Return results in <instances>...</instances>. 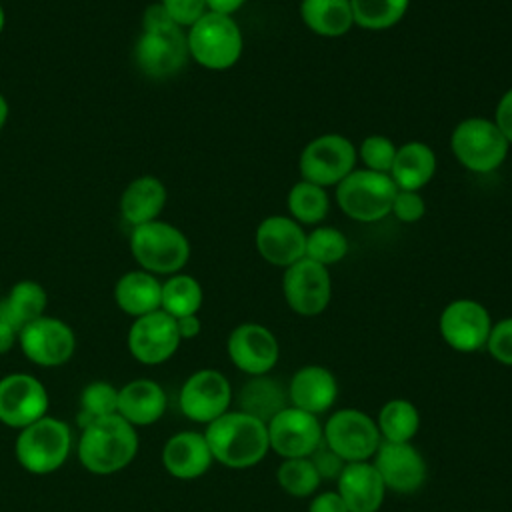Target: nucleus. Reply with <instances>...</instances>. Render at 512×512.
Instances as JSON below:
<instances>
[{
	"mask_svg": "<svg viewBox=\"0 0 512 512\" xmlns=\"http://www.w3.org/2000/svg\"><path fill=\"white\" fill-rule=\"evenodd\" d=\"M4 26H6V12H4V6L0 4V34L4 32Z\"/></svg>",
	"mask_w": 512,
	"mask_h": 512,
	"instance_id": "3c124183",
	"label": "nucleus"
},
{
	"mask_svg": "<svg viewBox=\"0 0 512 512\" xmlns=\"http://www.w3.org/2000/svg\"><path fill=\"white\" fill-rule=\"evenodd\" d=\"M8 114H10V106H8V100L4 94H0V130L6 126L8 122Z\"/></svg>",
	"mask_w": 512,
	"mask_h": 512,
	"instance_id": "8fccbe9b",
	"label": "nucleus"
},
{
	"mask_svg": "<svg viewBox=\"0 0 512 512\" xmlns=\"http://www.w3.org/2000/svg\"><path fill=\"white\" fill-rule=\"evenodd\" d=\"M358 150L344 134L328 132L312 138L300 152L298 168L302 180L322 188L338 186L352 170H356Z\"/></svg>",
	"mask_w": 512,
	"mask_h": 512,
	"instance_id": "6e6552de",
	"label": "nucleus"
},
{
	"mask_svg": "<svg viewBox=\"0 0 512 512\" xmlns=\"http://www.w3.org/2000/svg\"><path fill=\"white\" fill-rule=\"evenodd\" d=\"M128 244L136 264L154 276L178 274L190 260L186 234L160 218L130 228Z\"/></svg>",
	"mask_w": 512,
	"mask_h": 512,
	"instance_id": "7ed1b4c3",
	"label": "nucleus"
},
{
	"mask_svg": "<svg viewBox=\"0 0 512 512\" xmlns=\"http://www.w3.org/2000/svg\"><path fill=\"white\" fill-rule=\"evenodd\" d=\"M492 324V316L484 304L472 298H458L442 310L438 330L452 350L472 354L486 348Z\"/></svg>",
	"mask_w": 512,
	"mask_h": 512,
	"instance_id": "f8f14e48",
	"label": "nucleus"
},
{
	"mask_svg": "<svg viewBox=\"0 0 512 512\" xmlns=\"http://www.w3.org/2000/svg\"><path fill=\"white\" fill-rule=\"evenodd\" d=\"M356 150H358V158L362 160L366 170L390 174L398 146L388 136L370 134L360 142V148H356Z\"/></svg>",
	"mask_w": 512,
	"mask_h": 512,
	"instance_id": "4c0bfd02",
	"label": "nucleus"
},
{
	"mask_svg": "<svg viewBox=\"0 0 512 512\" xmlns=\"http://www.w3.org/2000/svg\"><path fill=\"white\" fill-rule=\"evenodd\" d=\"M168 22H172V20L160 2L150 4L142 14V28H154V26H162Z\"/></svg>",
	"mask_w": 512,
	"mask_h": 512,
	"instance_id": "49530a36",
	"label": "nucleus"
},
{
	"mask_svg": "<svg viewBox=\"0 0 512 512\" xmlns=\"http://www.w3.org/2000/svg\"><path fill=\"white\" fill-rule=\"evenodd\" d=\"M286 206H288L290 218L296 220L300 226L302 224L316 226L328 216L330 198L326 188L312 184L308 180H300L288 190Z\"/></svg>",
	"mask_w": 512,
	"mask_h": 512,
	"instance_id": "473e14b6",
	"label": "nucleus"
},
{
	"mask_svg": "<svg viewBox=\"0 0 512 512\" xmlns=\"http://www.w3.org/2000/svg\"><path fill=\"white\" fill-rule=\"evenodd\" d=\"M390 214H394L396 220L404 222V224H414L418 220L424 218L426 214V202L420 196V192H412V190H398L392 202V210Z\"/></svg>",
	"mask_w": 512,
	"mask_h": 512,
	"instance_id": "ea45409f",
	"label": "nucleus"
},
{
	"mask_svg": "<svg viewBox=\"0 0 512 512\" xmlns=\"http://www.w3.org/2000/svg\"><path fill=\"white\" fill-rule=\"evenodd\" d=\"M18 346L32 364L56 368L72 358L76 336L64 320L44 314L20 328Z\"/></svg>",
	"mask_w": 512,
	"mask_h": 512,
	"instance_id": "ddd939ff",
	"label": "nucleus"
},
{
	"mask_svg": "<svg viewBox=\"0 0 512 512\" xmlns=\"http://www.w3.org/2000/svg\"><path fill=\"white\" fill-rule=\"evenodd\" d=\"M166 200L168 192L160 178L150 174L138 176L122 190L120 216L130 228L158 220Z\"/></svg>",
	"mask_w": 512,
	"mask_h": 512,
	"instance_id": "393cba45",
	"label": "nucleus"
},
{
	"mask_svg": "<svg viewBox=\"0 0 512 512\" xmlns=\"http://www.w3.org/2000/svg\"><path fill=\"white\" fill-rule=\"evenodd\" d=\"M70 450V426L48 414L22 428L14 442L16 460L30 474L56 472L68 460Z\"/></svg>",
	"mask_w": 512,
	"mask_h": 512,
	"instance_id": "39448f33",
	"label": "nucleus"
},
{
	"mask_svg": "<svg viewBox=\"0 0 512 512\" xmlns=\"http://www.w3.org/2000/svg\"><path fill=\"white\" fill-rule=\"evenodd\" d=\"M396 192L390 174L356 168L336 186V202L350 220L370 224L390 214Z\"/></svg>",
	"mask_w": 512,
	"mask_h": 512,
	"instance_id": "0eeeda50",
	"label": "nucleus"
},
{
	"mask_svg": "<svg viewBox=\"0 0 512 512\" xmlns=\"http://www.w3.org/2000/svg\"><path fill=\"white\" fill-rule=\"evenodd\" d=\"M190 58L206 70L232 68L244 50L242 30L232 16L206 12L186 28Z\"/></svg>",
	"mask_w": 512,
	"mask_h": 512,
	"instance_id": "20e7f679",
	"label": "nucleus"
},
{
	"mask_svg": "<svg viewBox=\"0 0 512 512\" xmlns=\"http://www.w3.org/2000/svg\"><path fill=\"white\" fill-rule=\"evenodd\" d=\"M286 392L290 406L318 416L334 406L338 398V382L326 366L308 364L292 374Z\"/></svg>",
	"mask_w": 512,
	"mask_h": 512,
	"instance_id": "412c9836",
	"label": "nucleus"
},
{
	"mask_svg": "<svg viewBox=\"0 0 512 512\" xmlns=\"http://www.w3.org/2000/svg\"><path fill=\"white\" fill-rule=\"evenodd\" d=\"M244 4L246 0H206L208 12H216L224 16H234Z\"/></svg>",
	"mask_w": 512,
	"mask_h": 512,
	"instance_id": "09e8293b",
	"label": "nucleus"
},
{
	"mask_svg": "<svg viewBox=\"0 0 512 512\" xmlns=\"http://www.w3.org/2000/svg\"><path fill=\"white\" fill-rule=\"evenodd\" d=\"M270 450L286 458H310L322 444V424L318 416L294 406L282 408L268 422Z\"/></svg>",
	"mask_w": 512,
	"mask_h": 512,
	"instance_id": "2eb2a0df",
	"label": "nucleus"
},
{
	"mask_svg": "<svg viewBox=\"0 0 512 512\" xmlns=\"http://www.w3.org/2000/svg\"><path fill=\"white\" fill-rule=\"evenodd\" d=\"M436 172V154L434 150L418 140L398 146L390 178L398 190L420 192Z\"/></svg>",
	"mask_w": 512,
	"mask_h": 512,
	"instance_id": "bb28decb",
	"label": "nucleus"
},
{
	"mask_svg": "<svg viewBox=\"0 0 512 512\" xmlns=\"http://www.w3.org/2000/svg\"><path fill=\"white\" fill-rule=\"evenodd\" d=\"M486 348L496 362L512 366V316L492 324Z\"/></svg>",
	"mask_w": 512,
	"mask_h": 512,
	"instance_id": "58836bf2",
	"label": "nucleus"
},
{
	"mask_svg": "<svg viewBox=\"0 0 512 512\" xmlns=\"http://www.w3.org/2000/svg\"><path fill=\"white\" fill-rule=\"evenodd\" d=\"M114 300L118 308L132 318L156 312L160 310L162 282L142 268L124 272L114 284Z\"/></svg>",
	"mask_w": 512,
	"mask_h": 512,
	"instance_id": "a878e982",
	"label": "nucleus"
},
{
	"mask_svg": "<svg viewBox=\"0 0 512 512\" xmlns=\"http://www.w3.org/2000/svg\"><path fill=\"white\" fill-rule=\"evenodd\" d=\"M348 254V238L334 226H316L306 232V258L330 266L340 262Z\"/></svg>",
	"mask_w": 512,
	"mask_h": 512,
	"instance_id": "e433bc0d",
	"label": "nucleus"
},
{
	"mask_svg": "<svg viewBox=\"0 0 512 512\" xmlns=\"http://www.w3.org/2000/svg\"><path fill=\"white\" fill-rule=\"evenodd\" d=\"M18 328L0 312V356L8 354L18 344Z\"/></svg>",
	"mask_w": 512,
	"mask_h": 512,
	"instance_id": "a18cd8bd",
	"label": "nucleus"
},
{
	"mask_svg": "<svg viewBox=\"0 0 512 512\" xmlns=\"http://www.w3.org/2000/svg\"><path fill=\"white\" fill-rule=\"evenodd\" d=\"M300 18L304 26L324 38H338L354 26L350 0H302Z\"/></svg>",
	"mask_w": 512,
	"mask_h": 512,
	"instance_id": "cd10ccee",
	"label": "nucleus"
},
{
	"mask_svg": "<svg viewBox=\"0 0 512 512\" xmlns=\"http://www.w3.org/2000/svg\"><path fill=\"white\" fill-rule=\"evenodd\" d=\"M450 150L466 170L488 174L504 164L510 144L494 120L472 116L458 122L452 130Z\"/></svg>",
	"mask_w": 512,
	"mask_h": 512,
	"instance_id": "423d86ee",
	"label": "nucleus"
},
{
	"mask_svg": "<svg viewBox=\"0 0 512 512\" xmlns=\"http://www.w3.org/2000/svg\"><path fill=\"white\" fill-rule=\"evenodd\" d=\"M204 300V292L200 282L184 272L172 274L162 282V300L160 310L170 314L172 318H182L190 314H198Z\"/></svg>",
	"mask_w": 512,
	"mask_h": 512,
	"instance_id": "2f4dec72",
	"label": "nucleus"
},
{
	"mask_svg": "<svg viewBox=\"0 0 512 512\" xmlns=\"http://www.w3.org/2000/svg\"><path fill=\"white\" fill-rule=\"evenodd\" d=\"M226 352L240 372L264 376L278 364L280 344L274 332L264 324L244 322L228 334Z\"/></svg>",
	"mask_w": 512,
	"mask_h": 512,
	"instance_id": "a211bd4d",
	"label": "nucleus"
},
{
	"mask_svg": "<svg viewBox=\"0 0 512 512\" xmlns=\"http://www.w3.org/2000/svg\"><path fill=\"white\" fill-rule=\"evenodd\" d=\"M176 328H178V334H180L182 340H192L200 334L202 322H200L198 314H190V316L176 318Z\"/></svg>",
	"mask_w": 512,
	"mask_h": 512,
	"instance_id": "de8ad7c7",
	"label": "nucleus"
},
{
	"mask_svg": "<svg viewBox=\"0 0 512 512\" xmlns=\"http://www.w3.org/2000/svg\"><path fill=\"white\" fill-rule=\"evenodd\" d=\"M376 426L384 442H412L420 430V412L410 400L394 398L380 408Z\"/></svg>",
	"mask_w": 512,
	"mask_h": 512,
	"instance_id": "7c9ffc66",
	"label": "nucleus"
},
{
	"mask_svg": "<svg viewBox=\"0 0 512 512\" xmlns=\"http://www.w3.org/2000/svg\"><path fill=\"white\" fill-rule=\"evenodd\" d=\"M288 406V392L286 388L270 378L264 376H250L248 382L238 392V410L268 422L274 414H278L282 408Z\"/></svg>",
	"mask_w": 512,
	"mask_h": 512,
	"instance_id": "c85d7f7f",
	"label": "nucleus"
},
{
	"mask_svg": "<svg viewBox=\"0 0 512 512\" xmlns=\"http://www.w3.org/2000/svg\"><path fill=\"white\" fill-rule=\"evenodd\" d=\"M50 398L44 384L26 372L0 378V422L22 430L48 414Z\"/></svg>",
	"mask_w": 512,
	"mask_h": 512,
	"instance_id": "dca6fc26",
	"label": "nucleus"
},
{
	"mask_svg": "<svg viewBox=\"0 0 512 512\" xmlns=\"http://www.w3.org/2000/svg\"><path fill=\"white\" fill-rule=\"evenodd\" d=\"M214 458L204 432L182 430L170 436L162 448V464L166 472L178 480H194L204 476Z\"/></svg>",
	"mask_w": 512,
	"mask_h": 512,
	"instance_id": "5701e85b",
	"label": "nucleus"
},
{
	"mask_svg": "<svg viewBox=\"0 0 512 512\" xmlns=\"http://www.w3.org/2000/svg\"><path fill=\"white\" fill-rule=\"evenodd\" d=\"M178 404L188 420L208 426L230 410L232 386L222 372L202 368L184 380Z\"/></svg>",
	"mask_w": 512,
	"mask_h": 512,
	"instance_id": "4468645a",
	"label": "nucleus"
},
{
	"mask_svg": "<svg viewBox=\"0 0 512 512\" xmlns=\"http://www.w3.org/2000/svg\"><path fill=\"white\" fill-rule=\"evenodd\" d=\"M186 32L174 22L142 28L134 46V60L140 72L154 80L176 76L188 62Z\"/></svg>",
	"mask_w": 512,
	"mask_h": 512,
	"instance_id": "1a4fd4ad",
	"label": "nucleus"
},
{
	"mask_svg": "<svg viewBox=\"0 0 512 512\" xmlns=\"http://www.w3.org/2000/svg\"><path fill=\"white\" fill-rule=\"evenodd\" d=\"M118 410V388L106 380H94L84 386L80 392V410H78V426H86L96 418H104L116 414Z\"/></svg>",
	"mask_w": 512,
	"mask_h": 512,
	"instance_id": "c9c22d12",
	"label": "nucleus"
},
{
	"mask_svg": "<svg viewBox=\"0 0 512 512\" xmlns=\"http://www.w3.org/2000/svg\"><path fill=\"white\" fill-rule=\"evenodd\" d=\"M322 438L344 462L372 460L382 442L376 420L358 408H342L330 414L322 426Z\"/></svg>",
	"mask_w": 512,
	"mask_h": 512,
	"instance_id": "9d476101",
	"label": "nucleus"
},
{
	"mask_svg": "<svg viewBox=\"0 0 512 512\" xmlns=\"http://www.w3.org/2000/svg\"><path fill=\"white\" fill-rule=\"evenodd\" d=\"M160 4L168 12L170 20L184 30L208 12L206 0H160Z\"/></svg>",
	"mask_w": 512,
	"mask_h": 512,
	"instance_id": "a19ab883",
	"label": "nucleus"
},
{
	"mask_svg": "<svg viewBox=\"0 0 512 512\" xmlns=\"http://www.w3.org/2000/svg\"><path fill=\"white\" fill-rule=\"evenodd\" d=\"M372 464L378 470L386 490L396 494L418 492L428 476L426 460L412 442H380Z\"/></svg>",
	"mask_w": 512,
	"mask_h": 512,
	"instance_id": "6ab92c4d",
	"label": "nucleus"
},
{
	"mask_svg": "<svg viewBox=\"0 0 512 512\" xmlns=\"http://www.w3.org/2000/svg\"><path fill=\"white\" fill-rule=\"evenodd\" d=\"M354 26L380 32L396 26L408 12L410 0H350Z\"/></svg>",
	"mask_w": 512,
	"mask_h": 512,
	"instance_id": "72a5a7b5",
	"label": "nucleus"
},
{
	"mask_svg": "<svg viewBox=\"0 0 512 512\" xmlns=\"http://www.w3.org/2000/svg\"><path fill=\"white\" fill-rule=\"evenodd\" d=\"M310 460L314 462V466H316V470H318V474H320V478L324 480V478H338V474L342 472V468H344V460L338 456V454H334L326 444H324V440H322V444L318 446V450L310 456Z\"/></svg>",
	"mask_w": 512,
	"mask_h": 512,
	"instance_id": "79ce46f5",
	"label": "nucleus"
},
{
	"mask_svg": "<svg viewBox=\"0 0 512 512\" xmlns=\"http://www.w3.org/2000/svg\"><path fill=\"white\" fill-rule=\"evenodd\" d=\"M336 492L348 512H378L388 490L372 460H364L344 464L336 478Z\"/></svg>",
	"mask_w": 512,
	"mask_h": 512,
	"instance_id": "4be33fe9",
	"label": "nucleus"
},
{
	"mask_svg": "<svg viewBox=\"0 0 512 512\" xmlns=\"http://www.w3.org/2000/svg\"><path fill=\"white\" fill-rule=\"evenodd\" d=\"M256 250L272 266L288 268L306 254V232L290 216L272 214L256 228Z\"/></svg>",
	"mask_w": 512,
	"mask_h": 512,
	"instance_id": "aec40b11",
	"label": "nucleus"
},
{
	"mask_svg": "<svg viewBox=\"0 0 512 512\" xmlns=\"http://www.w3.org/2000/svg\"><path fill=\"white\" fill-rule=\"evenodd\" d=\"M276 480L280 488L294 496V498H306L312 496L322 478L310 458H286L276 470Z\"/></svg>",
	"mask_w": 512,
	"mask_h": 512,
	"instance_id": "f704fd0d",
	"label": "nucleus"
},
{
	"mask_svg": "<svg viewBox=\"0 0 512 512\" xmlns=\"http://www.w3.org/2000/svg\"><path fill=\"white\" fill-rule=\"evenodd\" d=\"M166 392L152 378H136L118 388V410L128 424L150 426L156 424L166 412Z\"/></svg>",
	"mask_w": 512,
	"mask_h": 512,
	"instance_id": "b1692460",
	"label": "nucleus"
},
{
	"mask_svg": "<svg viewBox=\"0 0 512 512\" xmlns=\"http://www.w3.org/2000/svg\"><path fill=\"white\" fill-rule=\"evenodd\" d=\"M282 294L288 308L300 316L322 314L332 300V278L326 266L300 258L284 268Z\"/></svg>",
	"mask_w": 512,
	"mask_h": 512,
	"instance_id": "9b49d317",
	"label": "nucleus"
},
{
	"mask_svg": "<svg viewBox=\"0 0 512 512\" xmlns=\"http://www.w3.org/2000/svg\"><path fill=\"white\" fill-rule=\"evenodd\" d=\"M204 438L212 458L232 470L252 468L270 452L266 422L242 410H228L210 422Z\"/></svg>",
	"mask_w": 512,
	"mask_h": 512,
	"instance_id": "f257e3e1",
	"label": "nucleus"
},
{
	"mask_svg": "<svg viewBox=\"0 0 512 512\" xmlns=\"http://www.w3.org/2000/svg\"><path fill=\"white\" fill-rule=\"evenodd\" d=\"M492 120L496 122V126L500 128V132L504 134L508 144L512 146V88H508L502 94V98L498 100Z\"/></svg>",
	"mask_w": 512,
	"mask_h": 512,
	"instance_id": "37998d69",
	"label": "nucleus"
},
{
	"mask_svg": "<svg viewBox=\"0 0 512 512\" xmlns=\"http://www.w3.org/2000/svg\"><path fill=\"white\" fill-rule=\"evenodd\" d=\"M78 460L92 474L124 470L138 452V434L120 414L96 418L80 428Z\"/></svg>",
	"mask_w": 512,
	"mask_h": 512,
	"instance_id": "f03ea898",
	"label": "nucleus"
},
{
	"mask_svg": "<svg viewBox=\"0 0 512 512\" xmlns=\"http://www.w3.org/2000/svg\"><path fill=\"white\" fill-rule=\"evenodd\" d=\"M48 294L36 280L16 282L6 298L0 300V312L20 330L28 322L46 314Z\"/></svg>",
	"mask_w": 512,
	"mask_h": 512,
	"instance_id": "c756f323",
	"label": "nucleus"
},
{
	"mask_svg": "<svg viewBox=\"0 0 512 512\" xmlns=\"http://www.w3.org/2000/svg\"><path fill=\"white\" fill-rule=\"evenodd\" d=\"M180 342L182 338L176 328V318L164 310L138 316L128 328V350L134 360L146 366L170 360Z\"/></svg>",
	"mask_w": 512,
	"mask_h": 512,
	"instance_id": "f3484780",
	"label": "nucleus"
},
{
	"mask_svg": "<svg viewBox=\"0 0 512 512\" xmlns=\"http://www.w3.org/2000/svg\"><path fill=\"white\" fill-rule=\"evenodd\" d=\"M308 512H348V508L336 490H328L310 500Z\"/></svg>",
	"mask_w": 512,
	"mask_h": 512,
	"instance_id": "c03bdc74",
	"label": "nucleus"
}]
</instances>
